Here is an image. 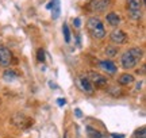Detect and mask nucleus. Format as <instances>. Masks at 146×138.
Returning <instances> with one entry per match:
<instances>
[{
    "mask_svg": "<svg viewBox=\"0 0 146 138\" xmlns=\"http://www.w3.org/2000/svg\"><path fill=\"white\" fill-rule=\"evenodd\" d=\"M87 29H88L89 34L94 38H98V39H102V38L106 37V30L104 26L100 19L98 18H89L88 23H87Z\"/></svg>",
    "mask_w": 146,
    "mask_h": 138,
    "instance_id": "f257e3e1",
    "label": "nucleus"
},
{
    "mask_svg": "<svg viewBox=\"0 0 146 138\" xmlns=\"http://www.w3.org/2000/svg\"><path fill=\"white\" fill-rule=\"evenodd\" d=\"M127 8H129V15L131 19H139L141 18L142 0H127Z\"/></svg>",
    "mask_w": 146,
    "mask_h": 138,
    "instance_id": "f03ea898",
    "label": "nucleus"
},
{
    "mask_svg": "<svg viewBox=\"0 0 146 138\" xmlns=\"http://www.w3.org/2000/svg\"><path fill=\"white\" fill-rule=\"evenodd\" d=\"M87 79L94 85H96V87H104V85H107V77H104L103 74L100 73H96V72H89Z\"/></svg>",
    "mask_w": 146,
    "mask_h": 138,
    "instance_id": "7ed1b4c3",
    "label": "nucleus"
},
{
    "mask_svg": "<svg viewBox=\"0 0 146 138\" xmlns=\"http://www.w3.org/2000/svg\"><path fill=\"white\" fill-rule=\"evenodd\" d=\"M120 62H122V66H123L125 69H133V68H135L137 64H138V61H137L129 52H126V53L122 56Z\"/></svg>",
    "mask_w": 146,
    "mask_h": 138,
    "instance_id": "20e7f679",
    "label": "nucleus"
},
{
    "mask_svg": "<svg viewBox=\"0 0 146 138\" xmlns=\"http://www.w3.org/2000/svg\"><path fill=\"white\" fill-rule=\"evenodd\" d=\"M11 60H12V54L7 48L0 46V65L1 66H10Z\"/></svg>",
    "mask_w": 146,
    "mask_h": 138,
    "instance_id": "39448f33",
    "label": "nucleus"
},
{
    "mask_svg": "<svg viewBox=\"0 0 146 138\" xmlns=\"http://www.w3.org/2000/svg\"><path fill=\"white\" fill-rule=\"evenodd\" d=\"M110 38H111V41L115 43H123L126 39V34L125 31H122V30H114V31L111 33V35H110Z\"/></svg>",
    "mask_w": 146,
    "mask_h": 138,
    "instance_id": "423d86ee",
    "label": "nucleus"
},
{
    "mask_svg": "<svg viewBox=\"0 0 146 138\" xmlns=\"http://www.w3.org/2000/svg\"><path fill=\"white\" fill-rule=\"evenodd\" d=\"M78 83H80V87H81V90L84 92H87V94H92L94 92V84L87 77H81L78 80Z\"/></svg>",
    "mask_w": 146,
    "mask_h": 138,
    "instance_id": "0eeeda50",
    "label": "nucleus"
},
{
    "mask_svg": "<svg viewBox=\"0 0 146 138\" xmlns=\"http://www.w3.org/2000/svg\"><path fill=\"white\" fill-rule=\"evenodd\" d=\"M100 68L104 69L106 72H108V73H115L116 72V66H115L114 62H111L108 60H104V61H100L99 62Z\"/></svg>",
    "mask_w": 146,
    "mask_h": 138,
    "instance_id": "6e6552de",
    "label": "nucleus"
},
{
    "mask_svg": "<svg viewBox=\"0 0 146 138\" xmlns=\"http://www.w3.org/2000/svg\"><path fill=\"white\" fill-rule=\"evenodd\" d=\"M106 21L108 22L111 26H118V25L120 23V18L118 16V14L110 12V14H107V16H106Z\"/></svg>",
    "mask_w": 146,
    "mask_h": 138,
    "instance_id": "1a4fd4ad",
    "label": "nucleus"
},
{
    "mask_svg": "<svg viewBox=\"0 0 146 138\" xmlns=\"http://www.w3.org/2000/svg\"><path fill=\"white\" fill-rule=\"evenodd\" d=\"M133 81H134V77H133V74H129V73L120 74V77L118 79V83L122 85H129V84H131Z\"/></svg>",
    "mask_w": 146,
    "mask_h": 138,
    "instance_id": "9d476101",
    "label": "nucleus"
},
{
    "mask_svg": "<svg viewBox=\"0 0 146 138\" xmlns=\"http://www.w3.org/2000/svg\"><path fill=\"white\" fill-rule=\"evenodd\" d=\"M3 77H4L5 81H14V80L18 79V73L14 72L12 69H7L4 72V74H3Z\"/></svg>",
    "mask_w": 146,
    "mask_h": 138,
    "instance_id": "9b49d317",
    "label": "nucleus"
},
{
    "mask_svg": "<svg viewBox=\"0 0 146 138\" xmlns=\"http://www.w3.org/2000/svg\"><path fill=\"white\" fill-rule=\"evenodd\" d=\"M52 7H53V19H57L60 16V12H61L60 0H52Z\"/></svg>",
    "mask_w": 146,
    "mask_h": 138,
    "instance_id": "f8f14e48",
    "label": "nucleus"
},
{
    "mask_svg": "<svg viewBox=\"0 0 146 138\" xmlns=\"http://www.w3.org/2000/svg\"><path fill=\"white\" fill-rule=\"evenodd\" d=\"M129 53L134 57V58L137 60V61H139V60L143 57V50L142 49H139V48H133V49H130L129 50Z\"/></svg>",
    "mask_w": 146,
    "mask_h": 138,
    "instance_id": "ddd939ff",
    "label": "nucleus"
},
{
    "mask_svg": "<svg viewBox=\"0 0 146 138\" xmlns=\"http://www.w3.org/2000/svg\"><path fill=\"white\" fill-rule=\"evenodd\" d=\"M87 134H88L91 138H103L102 133H99L96 129L91 127V126H87Z\"/></svg>",
    "mask_w": 146,
    "mask_h": 138,
    "instance_id": "4468645a",
    "label": "nucleus"
},
{
    "mask_svg": "<svg viewBox=\"0 0 146 138\" xmlns=\"http://www.w3.org/2000/svg\"><path fill=\"white\" fill-rule=\"evenodd\" d=\"M62 33H64V38H65V42L69 43L70 42V31H69V27L66 23H64L62 26Z\"/></svg>",
    "mask_w": 146,
    "mask_h": 138,
    "instance_id": "2eb2a0df",
    "label": "nucleus"
},
{
    "mask_svg": "<svg viewBox=\"0 0 146 138\" xmlns=\"http://www.w3.org/2000/svg\"><path fill=\"white\" fill-rule=\"evenodd\" d=\"M134 137L135 138H145L146 137V131H145V127H141L138 129L135 133H134Z\"/></svg>",
    "mask_w": 146,
    "mask_h": 138,
    "instance_id": "dca6fc26",
    "label": "nucleus"
},
{
    "mask_svg": "<svg viewBox=\"0 0 146 138\" xmlns=\"http://www.w3.org/2000/svg\"><path fill=\"white\" fill-rule=\"evenodd\" d=\"M106 54H107V56H110V57H115V56L118 54V50H116L115 48H107Z\"/></svg>",
    "mask_w": 146,
    "mask_h": 138,
    "instance_id": "f3484780",
    "label": "nucleus"
},
{
    "mask_svg": "<svg viewBox=\"0 0 146 138\" xmlns=\"http://www.w3.org/2000/svg\"><path fill=\"white\" fill-rule=\"evenodd\" d=\"M36 54H38V60L43 62V61H45V52H43L42 49H38V52H36Z\"/></svg>",
    "mask_w": 146,
    "mask_h": 138,
    "instance_id": "a211bd4d",
    "label": "nucleus"
},
{
    "mask_svg": "<svg viewBox=\"0 0 146 138\" xmlns=\"http://www.w3.org/2000/svg\"><path fill=\"white\" fill-rule=\"evenodd\" d=\"M73 25H74L76 27H80L81 26V19H80V18H76V19L73 21Z\"/></svg>",
    "mask_w": 146,
    "mask_h": 138,
    "instance_id": "6ab92c4d",
    "label": "nucleus"
},
{
    "mask_svg": "<svg viewBox=\"0 0 146 138\" xmlns=\"http://www.w3.org/2000/svg\"><path fill=\"white\" fill-rule=\"evenodd\" d=\"M57 104L58 106H65V104H66V100H65L64 98H60V99L57 100Z\"/></svg>",
    "mask_w": 146,
    "mask_h": 138,
    "instance_id": "aec40b11",
    "label": "nucleus"
},
{
    "mask_svg": "<svg viewBox=\"0 0 146 138\" xmlns=\"http://www.w3.org/2000/svg\"><path fill=\"white\" fill-rule=\"evenodd\" d=\"M74 114H76V117H77V118H81V117H83V112L80 111L78 108H76V110H74Z\"/></svg>",
    "mask_w": 146,
    "mask_h": 138,
    "instance_id": "412c9836",
    "label": "nucleus"
},
{
    "mask_svg": "<svg viewBox=\"0 0 146 138\" xmlns=\"http://www.w3.org/2000/svg\"><path fill=\"white\" fill-rule=\"evenodd\" d=\"M111 137L112 138H125V135H122V134H112Z\"/></svg>",
    "mask_w": 146,
    "mask_h": 138,
    "instance_id": "4be33fe9",
    "label": "nucleus"
}]
</instances>
